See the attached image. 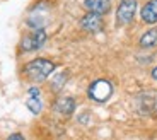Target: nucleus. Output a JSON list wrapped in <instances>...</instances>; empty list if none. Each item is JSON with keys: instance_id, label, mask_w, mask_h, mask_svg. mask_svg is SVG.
Wrapping results in <instances>:
<instances>
[{"instance_id": "obj_1", "label": "nucleus", "mask_w": 157, "mask_h": 140, "mask_svg": "<svg viewBox=\"0 0 157 140\" xmlns=\"http://www.w3.org/2000/svg\"><path fill=\"white\" fill-rule=\"evenodd\" d=\"M53 70H55L53 62L46 58H36L24 67V74L31 82H43L48 79L50 74H53Z\"/></svg>"}, {"instance_id": "obj_2", "label": "nucleus", "mask_w": 157, "mask_h": 140, "mask_svg": "<svg viewBox=\"0 0 157 140\" xmlns=\"http://www.w3.org/2000/svg\"><path fill=\"white\" fill-rule=\"evenodd\" d=\"M111 94H113V86L109 80H104V79L94 80L87 89V96L96 103H106Z\"/></svg>"}, {"instance_id": "obj_3", "label": "nucleus", "mask_w": 157, "mask_h": 140, "mask_svg": "<svg viewBox=\"0 0 157 140\" xmlns=\"http://www.w3.org/2000/svg\"><path fill=\"white\" fill-rule=\"evenodd\" d=\"M44 43H46V33H44V29H34L31 34L24 36V39L21 41V50L34 51V50H39Z\"/></svg>"}, {"instance_id": "obj_4", "label": "nucleus", "mask_w": 157, "mask_h": 140, "mask_svg": "<svg viewBox=\"0 0 157 140\" xmlns=\"http://www.w3.org/2000/svg\"><path fill=\"white\" fill-rule=\"evenodd\" d=\"M137 14V0H121L116 10L118 24H128Z\"/></svg>"}, {"instance_id": "obj_5", "label": "nucleus", "mask_w": 157, "mask_h": 140, "mask_svg": "<svg viewBox=\"0 0 157 140\" xmlns=\"http://www.w3.org/2000/svg\"><path fill=\"white\" fill-rule=\"evenodd\" d=\"M104 22H102V16L99 14H94V12H90V14H86L80 21V27H82L84 31L87 33H98L102 29Z\"/></svg>"}, {"instance_id": "obj_6", "label": "nucleus", "mask_w": 157, "mask_h": 140, "mask_svg": "<svg viewBox=\"0 0 157 140\" xmlns=\"http://www.w3.org/2000/svg\"><path fill=\"white\" fill-rule=\"evenodd\" d=\"M53 109L60 115H65V116H70L75 109V101L74 97H68V96H63L58 97L55 103H53Z\"/></svg>"}, {"instance_id": "obj_7", "label": "nucleus", "mask_w": 157, "mask_h": 140, "mask_svg": "<svg viewBox=\"0 0 157 140\" xmlns=\"http://www.w3.org/2000/svg\"><path fill=\"white\" fill-rule=\"evenodd\" d=\"M142 21L147 24H155L157 22V0H149L142 7Z\"/></svg>"}, {"instance_id": "obj_8", "label": "nucleus", "mask_w": 157, "mask_h": 140, "mask_svg": "<svg viewBox=\"0 0 157 140\" xmlns=\"http://www.w3.org/2000/svg\"><path fill=\"white\" fill-rule=\"evenodd\" d=\"M86 7L94 14L104 16L111 10V2L109 0H86Z\"/></svg>"}, {"instance_id": "obj_9", "label": "nucleus", "mask_w": 157, "mask_h": 140, "mask_svg": "<svg viewBox=\"0 0 157 140\" xmlns=\"http://www.w3.org/2000/svg\"><path fill=\"white\" fill-rule=\"evenodd\" d=\"M138 43H140L142 48H154V46H157V27L149 29V31L140 38Z\"/></svg>"}, {"instance_id": "obj_10", "label": "nucleus", "mask_w": 157, "mask_h": 140, "mask_svg": "<svg viewBox=\"0 0 157 140\" xmlns=\"http://www.w3.org/2000/svg\"><path fill=\"white\" fill-rule=\"evenodd\" d=\"M26 106H28V109L31 111L33 115H39L41 113V109H43V103H41V99H39V97H33V96L28 97Z\"/></svg>"}, {"instance_id": "obj_11", "label": "nucleus", "mask_w": 157, "mask_h": 140, "mask_svg": "<svg viewBox=\"0 0 157 140\" xmlns=\"http://www.w3.org/2000/svg\"><path fill=\"white\" fill-rule=\"evenodd\" d=\"M68 79V74L67 72H62V74L55 75V79H53V82H51V89L53 91H60L63 86H65V80Z\"/></svg>"}, {"instance_id": "obj_12", "label": "nucleus", "mask_w": 157, "mask_h": 140, "mask_svg": "<svg viewBox=\"0 0 157 140\" xmlns=\"http://www.w3.org/2000/svg\"><path fill=\"white\" fill-rule=\"evenodd\" d=\"M28 96H33V97H39V89L38 87H31L28 91Z\"/></svg>"}, {"instance_id": "obj_13", "label": "nucleus", "mask_w": 157, "mask_h": 140, "mask_svg": "<svg viewBox=\"0 0 157 140\" xmlns=\"http://www.w3.org/2000/svg\"><path fill=\"white\" fill-rule=\"evenodd\" d=\"M7 140H24L22 133H12L10 137H7Z\"/></svg>"}, {"instance_id": "obj_14", "label": "nucleus", "mask_w": 157, "mask_h": 140, "mask_svg": "<svg viewBox=\"0 0 157 140\" xmlns=\"http://www.w3.org/2000/svg\"><path fill=\"white\" fill-rule=\"evenodd\" d=\"M150 75H152V79H154V80L157 82V67H155V68L152 70V74H150Z\"/></svg>"}]
</instances>
